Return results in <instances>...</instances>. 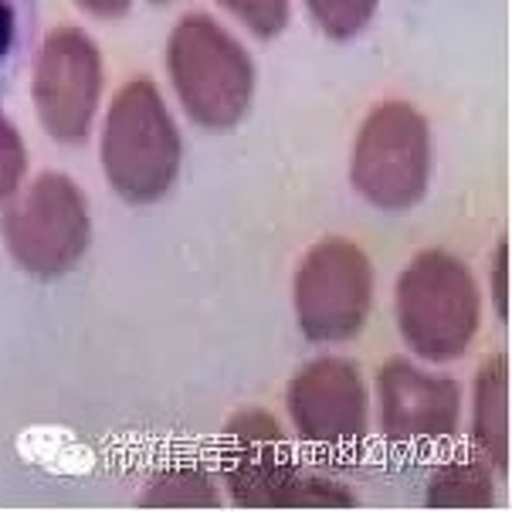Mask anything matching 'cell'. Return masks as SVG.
<instances>
[{
    "instance_id": "14",
    "label": "cell",
    "mask_w": 512,
    "mask_h": 512,
    "mask_svg": "<svg viewBox=\"0 0 512 512\" xmlns=\"http://www.w3.org/2000/svg\"><path fill=\"white\" fill-rule=\"evenodd\" d=\"M38 24V0H0V95L11 89L14 75L28 55Z\"/></svg>"
},
{
    "instance_id": "18",
    "label": "cell",
    "mask_w": 512,
    "mask_h": 512,
    "mask_svg": "<svg viewBox=\"0 0 512 512\" xmlns=\"http://www.w3.org/2000/svg\"><path fill=\"white\" fill-rule=\"evenodd\" d=\"M489 279H492L489 289L492 306H496L502 323H509V241L506 238L499 241L489 258Z\"/></svg>"
},
{
    "instance_id": "11",
    "label": "cell",
    "mask_w": 512,
    "mask_h": 512,
    "mask_svg": "<svg viewBox=\"0 0 512 512\" xmlns=\"http://www.w3.org/2000/svg\"><path fill=\"white\" fill-rule=\"evenodd\" d=\"M472 441L492 472H509V357L496 353L475 377Z\"/></svg>"
},
{
    "instance_id": "10",
    "label": "cell",
    "mask_w": 512,
    "mask_h": 512,
    "mask_svg": "<svg viewBox=\"0 0 512 512\" xmlns=\"http://www.w3.org/2000/svg\"><path fill=\"white\" fill-rule=\"evenodd\" d=\"M380 431L394 445H438L458 431L462 387L448 373H428L407 360H387L377 377Z\"/></svg>"
},
{
    "instance_id": "6",
    "label": "cell",
    "mask_w": 512,
    "mask_h": 512,
    "mask_svg": "<svg viewBox=\"0 0 512 512\" xmlns=\"http://www.w3.org/2000/svg\"><path fill=\"white\" fill-rule=\"evenodd\" d=\"M435 170V143L428 119L411 102H380L363 119L353 146L350 180L377 211L401 214L428 194Z\"/></svg>"
},
{
    "instance_id": "20",
    "label": "cell",
    "mask_w": 512,
    "mask_h": 512,
    "mask_svg": "<svg viewBox=\"0 0 512 512\" xmlns=\"http://www.w3.org/2000/svg\"><path fill=\"white\" fill-rule=\"evenodd\" d=\"M150 4H156V7H167V4H177V0H150Z\"/></svg>"
},
{
    "instance_id": "2",
    "label": "cell",
    "mask_w": 512,
    "mask_h": 512,
    "mask_svg": "<svg viewBox=\"0 0 512 512\" xmlns=\"http://www.w3.org/2000/svg\"><path fill=\"white\" fill-rule=\"evenodd\" d=\"M221 482L241 509H350L357 499L340 482L316 479L292 458L279 421L265 411H241L224 428Z\"/></svg>"
},
{
    "instance_id": "9",
    "label": "cell",
    "mask_w": 512,
    "mask_h": 512,
    "mask_svg": "<svg viewBox=\"0 0 512 512\" xmlns=\"http://www.w3.org/2000/svg\"><path fill=\"white\" fill-rule=\"evenodd\" d=\"M289 418L295 435L309 445L343 451L367 438V384L353 360L319 357L292 377Z\"/></svg>"
},
{
    "instance_id": "15",
    "label": "cell",
    "mask_w": 512,
    "mask_h": 512,
    "mask_svg": "<svg viewBox=\"0 0 512 512\" xmlns=\"http://www.w3.org/2000/svg\"><path fill=\"white\" fill-rule=\"evenodd\" d=\"M380 0H306L316 28L333 41H350L367 28Z\"/></svg>"
},
{
    "instance_id": "12",
    "label": "cell",
    "mask_w": 512,
    "mask_h": 512,
    "mask_svg": "<svg viewBox=\"0 0 512 512\" xmlns=\"http://www.w3.org/2000/svg\"><path fill=\"white\" fill-rule=\"evenodd\" d=\"M496 502V479L485 458L445 462L428 482L431 509H489Z\"/></svg>"
},
{
    "instance_id": "5",
    "label": "cell",
    "mask_w": 512,
    "mask_h": 512,
    "mask_svg": "<svg viewBox=\"0 0 512 512\" xmlns=\"http://www.w3.org/2000/svg\"><path fill=\"white\" fill-rule=\"evenodd\" d=\"M0 234L21 272L31 279H62L82 262L92 238L89 201L65 173H41L7 201Z\"/></svg>"
},
{
    "instance_id": "7",
    "label": "cell",
    "mask_w": 512,
    "mask_h": 512,
    "mask_svg": "<svg viewBox=\"0 0 512 512\" xmlns=\"http://www.w3.org/2000/svg\"><path fill=\"white\" fill-rule=\"evenodd\" d=\"M295 319L309 343L360 336L373 306V265L357 241L323 238L309 248L292 282Z\"/></svg>"
},
{
    "instance_id": "3",
    "label": "cell",
    "mask_w": 512,
    "mask_h": 512,
    "mask_svg": "<svg viewBox=\"0 0 512 512\" xmlns=\"http://www.w3.org/2000/svg\"><path fill=\"white\" fill-rule=\"evenodd\" d=\"M167 72L180 106L204 129H234L251 109L255 65L211 14H184L167 38Z\"/></svg>"
},
{
    "instance_id": "1",
    "label": "cell",
    "mask_w": 512,
    "mask_h": 512,
    "mask_svg": "<svg viewBox=\"0 0 512 512\" xmlns=\"http://www.w3.org/2000/svg\"><path fill=\"white\" fill-rule=\"evenodd\" d=\"M102 173L129 204L167 197L184 163V140L153 78L136 75L112 95L102 123Z\"/></svg>"
},
{
    "instance_id": "19",
    "label": "cell",
    "mask_w": 512,
    "mask_h": 512,
    "mask_svg": "<svg viewBox=\"0 0 512 512\" xmlns=\"http://www.w3.org/2000/svg\"><path fill=\"white\" fill-rule=\"evenodd\" d=\"M75 4L82 7L85 14H92V17H102V21H116V17L129 14L133 0H75Z\"/></svg>"
},
{
    "instance_id": "4",
    "label": "cell",
    "mask_w": 512,
    "mask_h": 512,
    "mask_svg": "<svg viewBox=\"0 0 512 512\" xmlns=\"http://www.w3.org/2000/svg\"><path fill=\"white\" fill-rule=\"evenodd\" d=\"M482 326L475 275L451 251L431 248L411 258L397 279V329L407 350L428 363H451Z\"/></svg>"
},
{
    "instance_id": "16",
    "label": "cell",
    "mask_w": 512,
    "mask_h": 512,
    "mask_svg": "<svg viewBox=\"0 0 512 512\" xmlns=\"http://www.w3.org/2000/svg\"><path fill=\"white\" fill-rule=\"evenodd\" d=\"M218 4L258 38H279L289 28L292 0H218Z\"/></svg>"
},
{
    "instance_id": "13",
    "label": "cell",
    "mask_w": 512,
    "mask_h": 512,
    "mask_svg": "<svg viewBox=\"0 0 512 512\" xmlns=\"http://www.w3.org/2000/svg\"><path fill=\"white\" fill-rule=\"evenodd\" d=\"M221 506L218 482L204 468L177 465L160 472L140 496V509H214Z\"/></svg>"
},
{
    "instance_id": "8",
    "label": "cell",
    "mask_w": 512,
    "mask_h": 512,
    "mask_svg": "<svg viewBox=\"0 0 512 512\" xmlns=\"http://www.w3.org/2000/svg\"><path fill=\"white\" fill-rule=\"evenodd\" d=\"M102 89H106V65L89 34L72 24L48 31L34 55L31 102L51 140L65 146L89 140Z\"/></svg>"
},
{
    "instance_id": "17",
    "label": "cell",
    "mask_w": 512,
    "mask_h": 512,
    "mask_svg": "<svg viewBox=\"0 0 512 512\" xmlns=\"http://www.w3.org/2000/svg\"><path fill=\"white\" fill-rule=\"evenodd\" d=\"M28 177V146L11 119L0 112V204H7Z\"/></svg>"
}]
</instances>
